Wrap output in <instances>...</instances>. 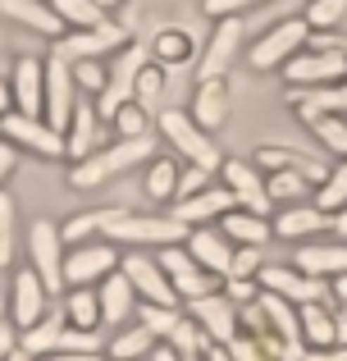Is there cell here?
Returning <instances> with one entry per match:
<instances>
[{
    "mask_svg": "<svg viewBox=\"0 0 347 361\" xmlns=\"http://www.w3.org/2000/svg\"><path fill=\"white\" fill-rule=\"evenodd\" d=\"M106 220H110V211H92V215H78V220H69V224L60 229V238H64V243H82L87 233L106 229Z\"/></svg>",
    "mask_w": 347,
    "mask_h": 361,
    "instance_id": "b9f144b4",
    "label": "cell"
},
{
    "mask_svg": "<svg viewBox=\"0 0 347 361\" xmlns=\"http://www.w3.org/2000/svg\"><path fill=\"white\" fill-rule=\"evenodd\" d=\"M293 265L311 279H343L347 274V243H297Z\"/></svg>",
    "mask_w": 347,
    "mask_h": 361,
    "instance_id": "e0dca14e",
    "label": "cell"
},
{
    "mask_svg": "<svg viewBox=\"0 0 347 361\" xmlns=\"http://www.w3.org/2000/svg\"><path fill=\"white\" fill-rule=\"evenodd\" d=\"M51 9L64 18V23L73 27V32H82V27H101L106 23V9L96 5V0H51Z\"/></svg>",
    "mask_w": 347,
    "mask_h": 361,
    "instance_id": "1f68e13d",
    "label": "cell"
},
{
    "mask_svg": "<svg viewBox=\"0 0 347 361\" xmlns=\"http://www.w3.org/2000/svg\"><path fill=\"white\" fill-rule=\"evenodd\" d=\"M160 87H165V73L156 69V64H146L142 78H137V106H151V101L160 97Z\"/></svg>",
    "mask_w": 347,
    "mask_h": 361,
    "instance_id": "7dc6e473",
    "label": "cell"
},
{
    "mask_svg": "<svg viewBox=\"0 0 347 361\" xmlns=\"http://www.w3.org/2000/svg\"><path fill=\"white\" fill-rule=\"evenodd\" d=\"M334 302H347V274H343V279H334Z\"/></svg>",
    "mask_w": 347,
    "mask_h": 361,
    "instance_id": "94428289",
    "label": "cell"
},
{
    "mask_svg": "<svg viewBox=\"0 0 347 361\" xmlns=\"http://www.w3.org/2000/svg\"><path fill=\"white\" fill-rule=\"evenodd\" d=\"M288 101L302 115H347V82H334V87H293Z\"/></svg>",
    "mask_w": 347,
    "mask_h": 361,
    "instance_id": "484cf974",
    "label": "cell"
},
{
    "mask_svg": "<svg viewBox=\"0 0 347 361\" xmlns=\"http://www.w3.org/2000/svg\"><path fill=\"white\" fill-rule=\"evenodd\" d=\"M229 211H238V197H233L229 188H206V192H196V197H187V202H178L174 220L196 224V229H201L206 220H215V215H229Z\"/></svg>",
    "mask_w": 347,
    "mask_h": 361,
    "instance_id": "44dd1931",
    "label": "cell"
},
{
    "mask_svg": "<svg viewBox=\"0 0 347 361\" xmlns=\"http://www.w3.org/2000/svg\"><path fill=\"white\" fill-rule=\"evenodd\" d=\"M206 183H210V169H201V165H187L183 174H178V197H196V192H206Z\"/></svg>",
    "mask_w": 347,
    "mask_h": 361,
    "instance_id": "c3c4849f",
    "label": "cell"
},
{
    "mask_svg": "<svg viewBox=\"0 0 347 361\" xmlns=\"http://www.w3.org/2000/svg\"><path fill=\"white\" fill-rule=\"evenodd\" d=\"M156 353V334L137 320L133 329H124V334H115V343H110V357L115 361H137V357H151Z\"/></svg>",
    "mask_w": 347,
    "mask_h": 361,
    "instance_id": "4dcf8cb0",
    "label": "cell"
},
{
    "mask_svg": "<svg viewBox=\"0 0 347 361\" xmlns=\"http://www.w3.org/2000/svg\"><path fill=\"white\" fill-rule=\"evenodd\" d=\"M133 283H128L124 279V274H110V279L106 283H101V293H96V298H101V320H106V325H128V320H133Z\"/></svg>",
    "mask_w": 347,
    "mask_h": 361,
    "instance_id": "4316f807",
    "label": "cell"
},
{
    "mask_svg": "<svg viewBox=\"0 0 347 361\" xmlns=\"http://www.w3.org/2000/svg\"><path fill=\"white\" fill-rule=\"evenodd\" d=\"M187 256H192L196 265H201V270H210V274H229V265H233V252H238V247H233L229 238H224L220 229H192L187 233Z\"/></svg>",
    "mask_w": 347,
    "mask_h": 361,
    "instance_id": "d6986e66",
    "label": "cell"
},
{
    "mask_svg": "<svg viewBox=\"0 0 347 361\" xmlns=\"http://www.w3.org/2000/svg\"><path fill=\"white\" fill-rule=\"evenodd\" d=\"M187 51H192V46H187V37H178V32H165L160 42H156V55H160V60H187Z\"/></svg>",
    "mask_w": 347,
    "mask_h": 361,
    "instance_id": "f907efd6",
    "label": "cell"
},
{
    "mask_svg": "<svg viewBox=\"0 0 347 361\" xmlns=\"http://www.w3.org/2000/svg\"><path fill=\"white\" fill-rule=\"evenodd\" d=\"M64 316H69L73 329H96V320H101V298H96V293H87V288H73L69 302H64Z\"/></svg>",
    "mask_w": 347,
    "mask_h": 361,
    "instance_id": "836d02e7",
    "label": "cell"
},
{
    "mask_svg": "<svg viewBox=\"0 0 347 361\" xmlns=\"http://www.w3.org/2000/svg\"><path fill=\"white\" fill-rule=\"evenodd\" d=\"M60 229L46 220L32 224V233H27V247H32V270L42 274L46 293H60L64 288V256H60Z\"/></svg>",
    "mask_w": 347,
    "mask_h": 361,
    "instance_id": "7c38bea8",
    "label": "cell"
},
{
    "mask_svg": "<svg viewBox=\"0 0 347 361\" xmlns=\"http://www.w3.org/2000/svg\"><path fill=\"white\" fill-rule=\"evenodd\" d=\"M151 361H183V357H178L174 348H156V353H151Z\"/></svg>",
    "mask_w": 347,
    "mask_h": 361,
    "instance_id": "91938a15",
    "label": "cell"
},
{
    "mask_svg": "<svg viewBox=\"0 0 347 361\" xmlns=\"http://www.w3.org/2000/svg\"><path fill=\"white\" fill-rule=\"evenodd\" d=\"M284 78L293 87H334V82H347V55L339 51H297L293 60L284 64Z\"/></svg>",
    "mask_w": 347,
    "mask_h": 361,
    "instance_id": "52a82bcc",
    "label": "cell"
},
{
    "mask_svg": "<svg viewBox=\"0 0 347 361\" xmlns=\"http://www.w3.org/2000/svg\"><path fill=\"white\" fill-rule=\"evenodd\" d=\"M265 188H270V202H297V197H306V188H315L306 174H297V169H275V174L265 178Z\"/></svg>",
    "mask_w": 347,
    "mask_h": 361,
    "instance_id": "e575fe53",
    "label": "cell"
},
{
    "mask_svg": "<svg viewBox=\"0 0 347 361\" xmlns=\"http://www.w3.org/2000/svg\"><path fill=\"white\" fill-rule=\"evenodd\" d=\"M220 233L233 247H265L270 238H275V224H270L265 215H251V211H229Z\"/></svg>",
    "mask_w": 347,
    "mask_h": 361,
    "instance_id": "83f0119b",
    "label": "cell"
},
{
    "mask_svg": "<svg viewBox=\"0 0 347 361\" xmlns=\"http://www.w3.org/2000/svg\"><path fill=\"white\" fill-rule=\"evenodd\" d=\"M238 46H242V23L238 18H220V27H215L210 46L201 55V78H224L233 55H238Z\"/></svg>",
    "mask_w": 347,
    "mask_h": 361,
    "instance_id": "ffe728a7",
    "label": "cell"
},
{
    "mask_svg": "<svg viewBox=\"0 0 347 361\" xmlns=\"http://www.w3.org/2000/svg\"><path fill=\"white\" fill-rule=\"evenodd\" d=\"M260 5V0H206V14H210V18H238L242 14V9H256Z\"/></svg>",
    "mask_w": 347,
    "mask_h": 361,
    "instance_id": "681fc988",
    "label": "cell"
},
{
    "mask_svg": "<svg viewBox=\"0 0 347 361\" xmlns=\"http://www.w3.org/2000/svg\"><path fill=\"white\" fill-rule=\"evenodd\" d=\"M297 316H302V338L311 348H339V311L329 302H306L297 307Z\"/></svg>",
    "mask_w": 347,
    "mask_h": 361,
    "instance_id": "d4e9b609",
    "label": "cell"
},
{
    "mask_svg": "<svg viewBox=\"0 0 347 361\" xmlns=\"http://www.w3.org/2000/svg\"><path fill=\"white\" fill-rule=\"evenodd\" d=\"M96 119H101L96 106L78 101L69 128H64V156H73V160H87V156H92V142H96Z\"/></svg>",
    "mask_w": 347,
    "mask_h": 361,
    "instance_id": "f1b7e54d",
    "label": "cell"
},
{
    "mask_svg": "<svg viewBox=\"0 0 347 361\" xmlns=\"http://www.w3.org/2000/svg\"><path fill=\"white\" fill-rule=\"evenodd\" d=\"M9 361H32V353H27V348H14V353H9Z\"/></svg>",
    "mask_w": 347,
    "mask_h": 361,
    "instance_id": "be15d7a7",
    "label": "cell"
},
{
    "mask_svg": "<svg viewBox=\"0 0 347 361\" xmlns=\"http://www.w3.org/2000/svg\"><path fill=\"white\" fill-rule=\"evenodd\" d=\"M334 233H339V238L347 243V206H343V211H339V215H334Z\"/></svg>",
    "mask_w": 347,
    "mask_h": 361,
    "instance_id": "6f0895ef",
    "label": "cell"
},
{
    "mask_svg": "<svg viewBox=\"0 0 347 361\" xmlns=\"http://www.w3.org/2000/svg\"><path fill=\"white\" fill-rule=\"evenodd\" d=\"M0 14L18 18L23 27H32V32H42V37H55L64 27V18L55 14V9H42V0H0Z\"/></svg>",
    "mask_w": 347,
    "mask_h": 361,
    "instance_id": "f546056e",
    "label": "cell"
},
{
    "mask_svg": "<svg viewBox=\"0 0 347 361\" xmlns=\"http://www.w3.org/2000/svg\"><path fill=\"white\" fill-rule=\"evenodd\" d=\"M115 133H119V137H146V106H137V101L124 106L115 115Z\"/></svg>",
    "mask_w": 347,
    "mask_h": 361,
    "instance_id": "7bdbcfd3",
    "label": "cell"
},
{
    "mask_svg": "<svg viewBox=\"0 0 347 361\" xmlns=\"http://www.w3.org/2000/svg\"><path fill=\"white\" fill-rule=\"evenodd\" d=\"M339 343L347 348V311H339Z\"/></svg>",
    "mask_w": 347,
    "mask_h": 361,
    "instance_id": "6125c7cd",
    "label": "cell"
},
{
    "mask_svg": "<svg viewBox=\"0 0 347 361\" xmlns=\"http://www.w3.org/2000/svg\"><path fill=\"white\" fill-rule=\"evenodd\" d=\"M119 274H124L146 302H156V307H178V293H174V283H170V274H165L160 261L133 252V256H124V270H119Z\"/></svg>",
    "mask_w": 347,
    "mask_h": 361,
    "instance_id": "8fae6325",
    "label": "cell"
},
{
    "mask_svg": "<svg viewBox=\"0 0 347 361\" xmlns=\"http://www.w3.org/2000/svg\"><path fill=\"white\" fill-rule=\"evenodd\" d=\"M9 353H14V334L0 325V361H9Z\"/></svg>",
    "mask_w": 347,
    "mask_h": 361,
    "instance_id": "11a10c76",
    "label": "cell"
},
{
    "mask_svg": "<svg viewBox=\"0 0 347 361\" xmlns=\"http://www.w3.org/2000/svg\"><path fill=\"white\" fill-rule=\"evenodd\" d=\"M220 174H224V188L238 197V211H251V215H270L275 211L270 188H265V178H260L256 165H247V160H224Z\"/></svg>",
    "mask_w": 347,
    "mask_h": 361,
    "instance_id": "30bf717a",
    "label": "cell"
},
{
    "mask_svg": "<svg viewBox=\"0 0 347 361\" xmlns=\"http://www.w3.org/2000/svg\"><path fill=\"white\" fill-rule=\"evenodd\" d=\"M46 361H101L96 353H60V357H46Z\"/></svg>",
    "mask_w": 347,
    "mask_h": 361,
    "instance_id": "9f6ffc18",
    "label": "cell"
},
{
    "mask_svg": "<svg viewBox=\"0 0 347 361\" xmlns=\"http://www.w3.org/2000/svg\"><path fill=\"white\" fill-rule=\"evenodd\" d=\"M9 169H14V151H9L5 142H0V183L9 178Z\"/></svg>",
    "mask_w": 347,
    "mask_h": 361,
    "instance_id": "db71d44e",
    "label": "cell"
},
{
    "mask_svg": "<svg viewBox=\"0 0 347 361\" xmlns=\"http://www.w3.org/2000/svg\"><path fill=\"white\" fill-rule=\"evenodd\" d=\"M320 229H334V215L320 211V206H288V211H279L275 220V238H311V233Z\"/></svg>",
    "mask_w": 347,
    "mask_h": 361,
    "instance_id": "cb8c5ba5",
    "label": "cell"
},
{
    "mask_svg": "<svg viewBox=\"0 0 347 361\" xmlns=\"http://www.w3.org/2000/svg\"><path fill=\"white\" fill-rule=\"evenodd\" d=\"M124 46H128V32H124V27L101 23V27L69 32L60 46H55V55H64L69 64H78V60H96V55H106V51H124Z\"/></svg>",
    "mask_w": 347,
    "mask_h": 361,
    "instance_id": "4fadbf2b",
    "label": "cell"
},
{
    "mask_svg": "<svg viewBox=\"0 0 347 361\" xmlns=\"http://www.w3.org/2000/svg\"><path fill=\"white\" fill-rule=\"evenodd\" d=\"M302 361H347V348H315V353H306Z\"/></svg>",
    "mask_w": 347,
    "mask_h": 361,
    "instance_id": "f5cc1de1",
    "label": "cell"
},
{
    "mask_svg": "<svg viewBox=\"0 0 347 361\" xmlns=\"http://www.w3.org/2000/svg\"><path fill=\"white\" fill-rule=\"evenodd\" d=\"M106 233L124 247H183L187 224L174 215H110Z\"/></svg>",
    "mask_w": 347,
    "mask_h": 361,
    "instance_id": "7a4b0ae2",
    "label": "cell"
},
{
    "mask_svg": "<svg viewBox=\"0 0 347 361\" xmlns=\"http://www.w3.org/2000/svg\"><path fill=\"white\" fill-rule=\"evenodd\" d=\"M160 265H165V274H170V283H174V293L183 302H201V298H215V274L210 270H201V265L192 261V256L183 252V247H165V256H160Z\"/></svg>",
    "mask_w": 347,
    "mask_h": 361,
    "instance_id": "ba28073f",
    "label": "cell"
},
{
    "mask_svg": "<svg viewBox=\"0 0 347 361\" xmlns=\"http://www.w3.org/2000/svg\"><path fill=\"white\" fill-rule=\"evenodd\" d=\"M73 78H78V87H87V92H96V97H101V92H106V78H110V73L101 69L96 60H78V64H73Z\"/></svg>",
    "mask_w": 347,
    "mask_h": 361,
    "instance_id": "bcb514c9",
    "label": "cell"
},
{
    "mask_svg": "<svg viewBox=\"0 0 347 361\" xmlns=\"http://www.w3.org/2000/svg\"><path fill=\"white\" fill-rule=\"evenodd\" d=\"M0 133H5V119H0Z\"/></svg>",
    "mask_w": 347,
    "mask_h": 361,
    "instance_id": "03108f58",
    "label": "cell"
},
{
    "mask_svg": "<svg viewBox=\"0 0 347 361\" xmlns=\"http://www.w3.org/2000/svg\"><path fill=\"white\" fill-rule=\"evenodd\" d=\"M315 206H320V211H343L347 206V160L329 174V183L315 192Z\"/></svg>",
    "mask_w": 347,
    "mask_h": 361,
    "instance_id": "ab89813d",
    "label": "cell"
},
{
    "mask_svg": "<svg viewBox=\"0 0 347 361\" xmlns=\"http://www.w3.org/2000/svg\"><path fill=\"white\" fill-rule=\"evenodd\" d=\"M256 283L265 293H275V298L293 302V307H306V302H329V279H311V274H302L297 265H265V270L256 274Z\"/></svg>",
    "mask_w": 347,
    "mask_h": 361,
    "instance_id": "8992f818",
    "label": "cell"
},
{
    "mask_svg": "<svg viewBox=\"0 0 347 361\" xmlns=\"http://www.w3.org/2000/svg\"><path fill=\"white\" fill-rule=\"evenodd\" d=\"M347 14V0H311L306 5V23L315 27V32H329V27H339Z\"/></svg>",
    "mask_w": 347,
    "mask_h": 361,
    "instance_id": "f35d334b",
    "label": "cell"
},
{
    "mask_svg": "<svg viewBox=\"0 0 347 361\" xmlns=\"http://www.w3.org/2000/svg\"><path fill=\"white\" fill-rule=\"evenodd\" d=\"M137 316H142V325L151 329L156 338H170L178 325H183V316H178V307H156V302H142V311H137Z\"/></svg>",
    "mask_w": 347,
    "mask_h": 361,
    "instance_id": "74e56055",
    "label": "cell"
},
{
    "mask_svg": "<svg viewBox=\"0 0 347 361\" xmlns=\"http://www.w3.org/2000/svg\"><path fill=\"white\" fill-rule=\"evenodd\" d=\"M229 357L233 361H270L265 348H260L256 338H233V343H229Z\"/></svg>",
    "mask_w": 347,
    "mask_h": 361,
    "instance_id": "816d5d0a",
    "label": "cell"
},
{
    "mask_svg": "<svg viewBox=\"0 0 347 361\" xmlns=\"http://www.w3.org/2000/svg\"><path fill=\"white\" fill-rule=\"evenodd\" d=\"M192 307V320L201 325V334L210 338V343L229 348L233 338H238V307H233L224 293H215V298H201V302H187Z\"/></svg>",
    "mask_w": 347,
    "mask_h": 361,
    "instance_id": "9a60e30c",
    "label": "cell"
},
{
    "mask_svg": "<svg viewBox=\"0 0 347 361\" xmlns=\"http://www.w3.org/2000/svg\"><path fill=\"white\" fill-rule=\"evenodd\" d=\"M96 5H101V9H115V5H119V0H96Z\"/></svg>",
    "mask_w": 347,
    "mask_h": 361,
    "instance_id": "e7e4bbea",
    "label": "cell"
},
{
    "mask_svg": "<svg viewBox=\"0 0 347 361\" xmlns=\"http://www.w3.org/2000/svg\"><path fill=\"white\" fill-rule=\"evenodd\" d=\"M9 92H14L18 115L42 119L46 115V64L32 60V55H23V60L14 64V82H9Z\"/></svg>",
    "mask_w": 347,
    "mask_h": 361,
    "instance_id": "ac0fdd59",
    "label": "cell"
},
{
    "mask_svg": "<svg viewBox=\"0 0 347 361\" xmlns=\"http://www.w3.org/2000/svg\"><path fill=\"white\" fill-rule=\"evenodd\" d=\"M178 174H183V169H178L174 160H151V169H146V192H151V202L178 197Z\"/></svg>",
    "mask_w": 347,
    "mask_h": 361,
    "instance_id": "d590c367",
    "label": "cell"
},
{
    "mask_svg": "<svg viewBox=\"0 0 347 361\" xmlns=\"http://www.w3.org/2000/svg\"><path fill=\"white\" fill-rule=\"evenodd\" d=\"M302 119L311 123V133L334 151V156H347V123L339 115H302Z\"/></svg>",
    "mask_w": 347,
    "mask_h": 361,
    "instance_id": "8d00e7d4",
    "label": "cell"
},
{
    "mask_svg": "<svg viewBox=\"0 0 347 361\" xmlns=\"http://www.w3.org/2000/svg\"><path fill=\"white\" fill-rule=\"evenodd\" d=\"M196 329H201V325L183 320V325H178L174 334H170V348H174V353L183 357V361H201V357H206V353H201V334H196Z\"/></svg>",
    "mask_w": 347,
    "mask_h": 361,
    "instance_id": "60d3db41",
    "label": "cell"
},
{
    "mask_svg": "<svg viewBox=\"0 0 347 361\" xmlns=\"http://www.w3.org/2000/svg\"><path fill=\"white\" fill-rule=\"evenodd\" d=\"M192 119L201 123L206 133L224 128V119H229V82L224 78H201V87H196V97H192Z\"/></svg>",
    "mask_w": 347,
    "mask_h": 361,
    "instance_id": "603a6c76",
    "label": "cell"
},
{
    "mask_svg": "<svg viewBox=\"0 0 347 361\" xmlns=\"http://www.w3.org/2000/svg\"><path fill=\"white\" fill-rule=\"evenodd\" d=\"M64 320H69V316H46L42 325L23 329V348H27L32 357H46V353H55V348H60V338H64Z\"/></svg>",
    "mask_w": 347,
    "mask_h": 361,
    "instance_id": "d6a6232c",
    "label": "cell"
},
{
    "mask_svg": "<svg viewBox=\"0 0 347 361\" xmlns=\"http://www.w3.org/2000/svg\"><path fill=\"white\" fill-rule=\"evenodd\" d=\"M146 64H151L146 46H124V51L115 55V69H110L106 92H101V101H96V115L101 119H115L124 106H133V101H137V78H142Z\"/></svg>",
    "mask_w": 347,
    "mask_h": 361,
    "instance_id": "3957f363",
    "label": "cell"
},
{
    "mask_svg": "<svg viewBox=\"0 0 347 361\" xmlns=\"http://www.w3.org/2000/svg\"><path fill=\"white\" fill-rule=\"evenodd\" d=\"M5 137H14L18 147H27V151H37V156H46V160H55V156H64V133L60 128H51L46 119H32V115H5Z\"/></svg>",
    "mask_w": 347,
    "mask_h": 361,
    "instance_id": "2e32d148",
    "label": "cell"
},
{
    "mask_svg": "<svg viewBox=\"0 0 347 361\" xmlns=\"http://www.w3.org/2000/svg\"><path fill=\"white\" fill-rule=\"evenodd\" d=\"M160 133L170 137V147L178 151V156H187V165H201V169H224L220 160V147H215L210 137H206V128L196 119H187L183 110H165L160 115Z\"/></svg>",
    "mask_w": 347,
    "mask_h": 361,
    "instance_id": "277c9868",
    "label": "cell"
},
{
    "mask_svg": "<svg viewBox=\"0 0 347 361\" xmlns=\"http://www.w3.org/2000/svg\"><path fill=\"white\" fill-rule=\"evenodd\" d=\"M73 64L64 60V55H51V60H46V123H51V128H69V119H73Z\"/></svg>",
    "mask_w": 347,
    "mask_h": 361,
    "instance_id": "9c48e42d",
    "label": "cell"
},
{
    "mask_svg": "<svg viewBox=\"0 0 347 361\" xmlns=\"http://www.w3.org/2000/svg\"><path fill=\"white\" fill-rule=\"evenodd\" d=\"M306 42H311V23H306V18H284V23H275L251 46L247 60H251V69H279V64H288Z\"/></svg>",
    "mask_w": 347,
    "mask_h": 361,
    "instance_id": "5b68a950",
    "label": "cell"
},
{
    "mask_svg": "<svg viewBox=\"0 0 347 361\" xmlns=\"http://www.w3.org/2000/svg\"><path fill=\"white\" fill-rule=\"evenodd\" d=\"M42 307H46V283H42V274L37 270H23L14 279V325L18 329H32V325H42Z\"/></svg>",
    "mask_w": 347,
    "mask_h": 361,
    "instance_id": "7402d4cb",
    "label": "cell"
},
{
    "mask_svg": "<svg viewBox=\"0 0 347 361\" xmlns=\"http://www.w3.org/2000/svg\"><path fill=\"white\" fill-rule=\"evenodd\" d=\"M115 247H101V243H78L69 256H64V283L69 288H87V283H96L101 274L115 270Z\"/></svg>",
    "mask_w": 347,
    "mask_h": 361,
    "instance_id": "5bb4252c",
    "label": "cell"
},
{
    "mask_svg": "<svg viewBox=\"0 0 347 361\" xmlns=\"http://www.w3.org/2000/svg\"><path fill=\"white\" fill-rule=\"evenodd\" d=\"M256 274H260V247H238L224 279H256Z\"/></svg>",
    "mask_w": 347,
    "mask_h": 361,
    "instance_id": "f6af8a7d",
    "label": "cell"
},
{
    "mask_svg": "<svg viewBox=\"0 0 347 361\" xmlns=\"http://www.w3.org/2000/svg\"><path fill=\"white\" fill-rule=\"evenodd\" d=\"M151 156H156V137H151V133H146V137H119L110 151L78 160L73 174H69V183L73 188H96V183H106L110 174H124V169L142 165V160H151Z\"/></svg>",
    "mask_w": 347,
    "mask_h": 361,
    "instance_id": "6da1fadb",
    "label": "cell"
},
{
    "mask_svg": "<svg viewBox=\"0 0 347 361\" xmlns=\"http://www.w3.org/2000/svg\"><path fill=\"white\" fill-rule=\"evenodd\" d=\"M9 252H14V197L0 192V265H9Z\"/></svg>",
    "mask_w": 347,
    "mask_h": 361,
    "instance_id": "ee69618b",
    "label": "cell"
},
{
    "mask_svg": "<svg viewBox=\"0 0 347 361\" xmlns=\"http://www.w3.org/2000/svg\"><path fill=\"white\" fill-rule=\"evenodd\" d=\"M9 97H14V92H9V82H5V64H0V110L9 106Z\"/></svg>",
    "mask_w": 347,
    "mask_h": 361,
    "instance_id": "680465c9",
    "label": "cell"
}]
</instances>
